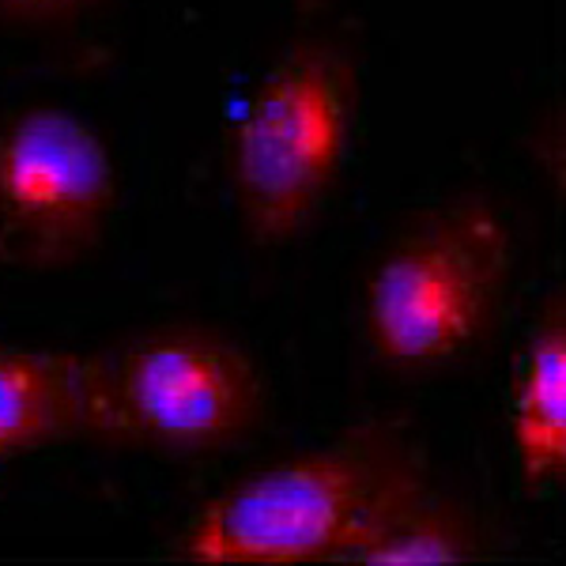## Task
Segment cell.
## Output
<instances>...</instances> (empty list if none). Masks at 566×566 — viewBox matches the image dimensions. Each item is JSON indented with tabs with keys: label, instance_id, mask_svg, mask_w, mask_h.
Returning a JSON list of instances; mask_svg holds the SVG:
<instances>
[{
	"label": "cell",
	"instance_id": "obj_7",
	"mask_svg": "<svg viewBox=\"0 0 566 566\" xmlns=\"http://www.w3.org/2000/svg\"><path fill=\"white\" fill-rule=\"evenodd\" d=\"M95 355L0 344V464L91 434Z\"/></svg>",
	"mask_w": 566,
	"mask_h": 566
},
{
	"label": "cell",
	"instance_id": "obj_1",
	"mask_svg": "<svg viewBox=\"0 0 566 566\" xmlns=\"http://www.w3.org/2000/svg\"><path fill=\"white\" fill-rule=\"evenodd\" d=\"M423 476L392 438L359 434L291 458L208 499L155 555L175 563H355Z\"/></svg>",
	"mask_w": 566,
	"mask_h": 566
},
{
	"label": "cell",
	"instance_id": "obj_4",
	"mask_svg": "<svg viewBox=\"0 0 566 566\" xmlns=\"http://www.w3.org/2000/svg\"><path fill=\"white\" fill-rule=\"evenodd\" d=\"M264 416L253 359L212 333L170 328L95 355L91 434L155 450H223Z\"/></svg>",
	"mask_w": 566,
	"mask_h": 566
},
{
	"label": "cell",
	"instance_id": "obj_5",
	"mask_svg": "<svg viewBox=\"0 0 566 566\" xmlns=\"http://www.w3.org/2000/svg\"><path fill=\"white\" fill-rule=\"evenodd\" d=\"M117 212L103 136L57 106L0 117V269L39 276L87 261Z\"/></svg>",
	"mask_w": 566,
	"mask_h": 566
},
{
	"label": "cell",
	"instance_id": "obj_3",
	"mask_svg": "<svg viewBox=\"0 0 566 566\" xmlns=\"http://www.w3.org/2000/svg\"><path fill=\"white\" fill-rule=\"evenodd\" d=\"M352 129V65L328 45H295L253 84L227 125V178L250 234L295 239L336 186Z\"/></svg>",
	"mask_w": 566,
	"mask_h": 566
},
{
	"label": "cell",
	"instance_id": "obj_2",
	"mask_svg": "<svg viewBox=\"0 0 566 566\" xmlns=\"http://www.w3.org/2000/svg\"><path fill=\"white\" fill-rule=\"evenodd\" d=\"M514 272V234L491 205L427 216L381 253L363 295V333L392 367L431 370L491 333Z\"/></svg>",
	"mask_w": 566,
	"mask_h": 566
},
{
	"label": "cell",
	"instance_id": "obj_8",
	"mask_svg": "<svg viewBox=\"0 0 566 566\" xmlns=\"http://www.w3.org/2000/svg\"><path fill=\"white\" fill-rule=\"evenodd\" d=\"M480 552L483 536L472 514L419 491L359 547L355 563H461L476 559Z\"/></svg>",
	"mask_w": 566,
	"mask_h": 566
},
{
	"label": "cell",
	"instance_id": "obj_6",
	"mask_svg": "<svg viewBox=\"0 0 566 566\" xmlns=\"http://www.w3.org/2000/svg\"><path fill=\"white\" fill-rule=\"evenodd\" d=\"M510 453L522 488L552 499L566 476V310L559 298L528 328L506 405Z\"/></svg>",
	"mask_w": 566,
	"mask_h": 566
},
{
	"label": "cell",
	"instance_id": "obj_9",
	"mask_svg": "<svg viewBox=\"0 0 566 566\" xmlns=\"http://www.w3.org/2000/svg\"><path fill=\"white\" fill-rule=\"evenodd\" d=\"M80 0H0V12L12 20H50V15H65Z\"/></svg>",
	"mask_w": 566,
	"mask_h": 566
}]
</instances>
